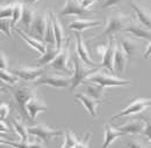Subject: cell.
I'll return each mask as SVG.
<instances>
[{"instance_id": "603a6c76", "label": "cell", "mask_w": 151, "mask_h": 148, "mask_svg": "<svg viewBox=\"0 0 151 148\" xmlns=\"http://www.w3.org/2000/svg\"><path fill=\"white\" fill-rule=\"evenodd\" d=\"M50 16L52 18V22H54V29H55V38H56V43H55V46L58 49H62L63 48V42L65 41V36H64V30H63V26L62 23L59 22V20L57 18V15L51 12L49 13Z\"/></svg>"}, {"instance_id": "b9f144b4", "label": "cell", "mask_w": 151, "mask_h": 148, "mask_svg": "<svg viewBox=\"0 0 151 148\" xmlns=\"http://www.w3.org/2000/svg\"><path fill=\"white\" fill-rule=\"evenodd\" d=\"M95 1H96V0H81L80 4H81V6H83L85 9L88 11V9L91 8V6H92L93 4H95Z\"/></svg>"}, {"instance_id": "e0dca14e", "label": "cell", "mask_w": 151, "mask_h": 148, "mask_svg": "<svg viewBox=\"0 0 151 148\" xmlns=\"http://www.w3.org/2000/svg\"><path fill=\"white\" fill-rule=\"evenodd\" d=\"M102 24L101 21L98 20H87V18H77L73 20L71 23H69V29L75 30V31H84L86 29H92V28H96L100 27Z\"/></svg>"}, {"instance_id": "44dd1931", "label": "cell", "mask_w": 151, "mask_h": 148, "mask_svg": "<svg viewBox=\"0 0 151 148\" xmlns=\"http://www.w3.org/2000/svg\"><path fill=\"white\" fill-rule=\"evenodd\" d=\"M119 130H121L122 132H124L126 134H139L143 133L144 129H145V120L143 122L142 119H136V120H132L120 127H117Z\"/></svg>"}, {"instance_id": "8fae6325", "label": "cell", "mask_w": 151, "mask_h": 148, "mask_svg": "<svg viewBox=\"0 0 151 148\" xmlns=\"http://www.w3.org/2000/svg\"><path fill=\"white\" fill-rule=\"evenodd\" d=\"M116 42L113 35L109 36V41H108V46H107V50L105 52V55L102 56V60H101V64H100V67H104V68H107L111 72H114L115 68H114V55H115V48H116Z\"/></svg>"}, {"instance_id": "60d3db41", "label": "cell", "mask_w": 151, "mask_h": 148, "mask_svg": "<svg viewBox=\"0 0 151 148\" xmlns=\"http://www.w3.org/2000/svg\"><path fill=\"white\" fill-rule=\"evenodd\" d=\"M107 46H108V44H99V45L96 46V49H95V52L102 57V56L105 55L106 50H107Z\"/></svg>"}, {"instance_id": "9c48e42d", "label": "cell", "mask_w": 151, "mask_h": 148, "mask_svg": "<svg viewBox=\"0 0 151 148\" xmlns=\"http://www.w3.org/2000/svg\"><path fill=\"white\" fill-rule=\"evenodd\" d=\"M12 72L15 74L17 76H19L20 79L27 80V81H35L38 79L42 74L44 73V68L41 67H28V66H21V67H15L12 70Z\"/></svg>"}, {"instance_id": "6da1fadb", "label": "cell", "mask_w": 151, "mask_h": 148, "mask_svg": "<svg viewBox=\"0 0 151 148\" xmlns=\"http://www.w3.org/2000/svg\"><path fill=\"white\" fill-rule=\"evenodd\" d=\"M73 61V75L71 76V85H70V92H73L76 88L81 86L83 83H86L88 76L92 73H94L95 70L86 68L85 63L81 60V58L76 52L72 57Z\"/></svg>"}, {"instance_id": "7c38bea8", "label": "cell", "mask_w": 151, "mask_h": 148, "mask_svg": "<svg viewBox=\"0 0 151 148\" xmlns=\"http://www.w3.org/2000/svg\"><path fill=\"white\" fill-rule=\"evenodd\" d=\"M75 36H76V52L78 53V56L81 58V60H83L86 65L92 66V67H96L98 65L91 59L90 53H88V50H87V48H86V45H85V43H84V39H83V37H81L80 31H76Z\"/></svg>"}, {"instance_id": "3957f363", "label": "cell", "mask_w": 151, "mask_h": 148, "mask_svg": "<svg viewBox=\"0 0 151 148\" xmlns=\"http://www.w3.org/2000/svg\"><path fill=\"white\" fill-rule=\"evenodd\" d=\"M86 82L96 83V85H99L104 88L123 87V86H129L130 85V81H128V80H122V79L112 76V75L105 73V72H98V71H95L94 73L91 74Z\"/></svg>"}, {"instance_id": "ee69618b", "label": "cell", "mask_w": 151, "mask_h": 148, "mask_svg": "<svg viewBox=\"0 0 151 148\" xmlns=\"http://www.w3.org/2000/svg\"><path fill=\"white\" fill-rule=\"evenodd\" d=\"M143 57H144V59H149L151 57V41H149V44H148V46H147V50H145Z\"/></svg>"}, {"instance_id": "ba28073f", "label": "cell", "mask_w": 151, "mask_h": 148, "mask_svg": "<svg viewBox=\"0 0 151 148\" xmlns=\"http://www.w3.org/2000/svg\"><path fill=\"white\" fill-rule=\"evenodd\" d=\"M71 57V52H70V48H69V42H66L65 46L62 48L60 52L58 53L56 58L51 61L50 66L57 70V71H64V72H69V68H68V63L70 60Z\"/></svg>"}, {"instance_id": "f1b7e54d", "label": "cell", "mask_w": 151, "mask_h": 148, "mask_svg": "<svg viewBox=\"0 0 151 148\" xmlns=\"http://www.w3.org/2000/svg\"><path fill=\"white\" fill-rule=\"evenodd\" d=\"M44 41L47 44H54L56 43V38H55V29H54V22L52 18L48 16V23H47V30H45V36H44Z\"/></svg>"}, {"instance_id": "8992f818", "label": "cell", "mask_w": 151, "mask_h": 148, "mask_svg": "<svg viewBox=\"0 0 151 148\" xmlns=\"http://www.w3.org/2000/svg\"><path fill=\"white\" fill-rule=\"evenodd\" d=\"M151 107V100L150 98H136L132 101L128 107H126L123 110H121L117 115H115L112 117V120L119 119L121 117H126V116H132L136 115L139 112H143L147 108Z\"/></svg>"}, {"instance_id": "1f68e13d", "label": "cell", "mask_w": 151, "mask_h": 148, "mask_svg": "<svg viewBox=\"0 0 151 148\" xmlns=\"http://www.w3.org/2000/svg\"><path fill=\"white\" fill-rule=\"evenodd\" d=\"M0 79L2 82L7 85H17L19 81V76H17L13 72H8L7 70H1L0 71Z\"/></svg>"}, {"instance_id": "d590c367", "label": "cell", "mask_w": 151, "mask_h": 148, "mask_svg": "<svg viewBox=\"0 0 151 148\" xmlns=\"http://www.w3.org/2000/svg\"><path fill=\"white\" fill-rule=\"evenodd\" d=\"M8 115H9V104L1 103V105H0V118L6 119Z\"/></svg>"}, {"instance_id": "ac0fdd59", "label": "cell", "mask_w": 151, "mask_h": 148, "mask_svg": "<svg viewBox=\"0 0 151 148\" xmlns=\"http://www.w3.org/2000/svg\"><path fill=\"white\" fill-rule=\"evenodd\" d=\"M14 31L19 35L32 49H34V50H36L40 55H44L45 53V51H47V45L45 44H43L42 42H40L37 38H35V37H32L29 36V35H27L24 31H22V30H19L18 28H14Z\"/></svg>"}, {"instance_id": "4fadbf2b", "label": "cell", "mask_w": 151, "mask_h": 148, "mask_svg": "<svg viewBox=\"0 0 151 148\" xmlns=\"http://www.w3.org/2000/svg\"><path fill=\"white\" fill-rule=\"evenodd\" d=\"M87 12H90V11L85 9V8L81 6V4H79L78 0H66L65 4H64V6H63V8H62L60 12H59V14H60L62 16L84 15V14H86Z\"/></svg>"}, {"instance_id": "2e32d148", "label": "cell", "mask_w": 151, "mask_h": 148, "mask_svg": "<svg viewBox=\"0 0 151 148\" xmlns=\"http://www.w3.org/2000/svg\"><path fill=\"white\" fill-rule=\"evenodd\" d=\"M75 98L77 101H79V103H81L84 105V108L88 111V113L93 117H96V109H98V105L100 104L99 101L94 100L93 97H91L90 95L85 94V92H78L75 95Z\"/></svg>"}, {"instance_id": "7402d4cb", "label": "cell", "mask_w": 151, "mask_h": 148, "mask_svg": "<svg viewBox=\"0 0 151 148\" xmlns=\"http://www.w3.org/2000/svg\"><path fill=\"white\" fill-rule=\"evenodd\" d=\"M126 133L122 132L121 130L119 129H115V127H112L111 125L106 124L105 125V141H104V145L102 147L104 148H107L109 147L114 141L119 138H121L122 135H124Z\"/></svg>"}, {"instance_id": "52a82bcc", "label": "cell", "mask_w": 151, "mask_h": 148, "mask_svg": "<svg viewBox=\"0 0 151 148\" xmlns=\"http://www.w3.org/2000/svg\"><path fill=\"white\" fill-rule=\"evenodd\" d=\"M28 131H29V134H30V135L38 138L42 142H48V141L51 140L54 137H58V135L64 134L63 131L50 129V127L47 126L45 124H37V125L30 126V127H28Z\"/></svg>"}, {"instance_id": "5bb4252c", "label": "cell", "mask_w": 151, "mask_h": 148, "mask_svg": "<svg viewBox=\"0 0 151 148\" xmlns=\"http://www.w3.org/2000/svg\"><path fill=\"white\" fill-rule=\"evenodd\" d=\"M26 108H27V112H28L29 118L33 119V120L36 119V117H37L38 113L44 112V111L48 110L47 104H45L43 101H41L36 95H34V96L28 101Z\"/></svg>"}, {"instance_id": "277c9868", "label": "cell", "mask_w": 151, "mask_h": 148, "mask_svg": "<svg viewBox=\"0 0 151 148\" xmlns=\"http://www.w3.org/2000/svg\"><path fill=\"white\" fill-rule=\"evenodd\" d=\"M128 23H130V18L129 16H126L121 13H114L108 18V22L106 24L105 30L101 34L96 35L95 38H99V37L102 36H111V35H113L117 31H121V30L124 29V27Z\"/></svg>"}, {"instance_id": "9a60e30c", "label": "cell", "mask_w": 151, "mask_h": 148, "mask_svg": "<svg viewBox=\"0 0 151 148\" xmlns=\"http://www.w3.org/2000/svg\"><path fill=\"white\" fill-rule=\"evenodd\" d=\"M123 31L126 33H130L132 35H134L137 38H141V39H147V41H151V29H149L148 27L143 26L142 23L138 24V23H128Z\"/></svg>"}, {"instance_id": "f35d334b", "label": "cell", "mask_w": 151, "mask_h": 148, "mask_svg": "<svg viewBox=\"0 0 151 148\" xmlns=\"http://www.w3.org/2000/svg\"><path fill=\"white\" fill-rule=\"evenodd\" d=\"M0 66H1V70H7L8 67V59H7V56L4 53V51L0 52Z\"/></svg>"}, {"instance_id": "484cf974", "label": "cell", "mask_w": 151, "mask_h": 148, "mask_svg": "<svg viewBox=\"0 0 151 148\" xmlns=\"http://www.w3.org/2000/svg\"><path fill=\"white\" fill-rule=\"evenodd\" d=\"M119 43L121 44L122 49L124 50V52L127 53L128 58H130L132 56L137 52V49H138V44L135 43L134 41L129 39V38H121L119 41Z\"/></svg>"}, {"instance_id": "4dcf8cb0", "label": "cell", "mask_w": 151, "mask_h": 148, "mask_svg": "<svg viewBox=\"0 0 151 148\" xmlns=\"http://www.w3.org/2000/svg\"><path fill=\"white\" fill-rule=\"evenodd\" d=\"M64 135H65V140H64V144L62 145L63 148H72V147H78V142H79V139L76 137L75 134L68 130L64 132Z\"/></svg>"}, {"instance_id": "d6a6232c", "label": "cell", "mask_w": 151, "mask_h": 148, "mask_svg": "<svg viewBox=\"0 0 151 148\" xmlns=\"http://www.w3.org/2000/svg\"><path fill=\"white\" fill-rule=\"evenodd\" d=\"M22 12H23V2H15L14 4V11H13V16H12V21L11 24L14 28V26L18 24L21 18H22Z\"/></svg>"}, {"instance_id": "7dc6e473", "label": "cell", "mask_w": 151, "mask_h": 148, "mask_svg": "<svg viewBox=\"0 0 151 148\" xmlns=\"http://www.w3.org/2000/svg\"><path fill=\"white\" fill-rule=\"evenodd\" d=\"M78 1H79V2H81V0H78Z\"/></svg>"}, {"instance_id": "7bdbcfd3", "label": "cell", "mask_w": 151, "mask_h": 148, "mask_svg": "<svg viewBox=\"0 0 151 148\" xmlns=\"http://www.w3.org/2000/svg\"><path fill=\"white\" fill-rule=\"evenodd\" d=\"M126 146H127V147H132V148L134 147H143V145L139 144V142H137L136 140H135V141H134V140H129V142H128Z\"/></svg>"}, {"instance_id": "30bf717a", "label": "cell", "mask_w": 151, "mask_h": 148, "mask_svg": "<svg viewBox=\"0 0 151 148\" xmlns=\"http://www.w3.org/2000/svg\"><path fill=\"white\" fill-rule=\"evenodd\" d=\"M48 16L49 13L44 14H35L34 21L30 27V31L34 34L35 38H43L45 36V30H47V23H48Z\"/></svg>"}, {"instance_id": "5b68a950", "label": "cell", "mask_w": 151, "mask_h": 148, "mask_svg": "<svg viewBox=\"0 0 151 148\" xmlns=\"http://www.w3.org/2000/svg\"><path fill=\"white\" fill-rule=\"evenodd\" d=\"M71 85V78L58 75V74H48L41 75L38 79L34 81V86H50L54 88H66Z\"/></svg>"}, {"instance_id": "f546056e", "label": "cell", "mask_w": 151, "mask_h": 148, "mask_svg": "<svg viewBox=\"0 0 151 148\" xmlns=\"http://www.w3.org/2000/svg\"><path fill=\"white\" fill-rule=\"evenodd\" d=\"M36 140H30V141H21L19 140V142H13V141H11V140H4L2 138H1V145L2 144H5V145H8V146H11V147H19V148H22V147H42V144H36L35 142Z\"/></svg>"}, {"instance_id": "cb8c5ba5", "label": "cell", "mask_w": 151, "mask_h": 148, "mask_svg": "<svg viewBox=\"0 0 151 148\" xmlns=\"http://www.w3.org/2000/svg\"><path fill=\"white\" fill-rule=\"evenodd\" d=\"M62 49H58L56 46H54V44H48L47 45V51L44 55H42L41 59L38 60V66H43V65H48L51 64V61L56 58L58 53L60 52Z\"/></svg>"}, {"instance_id": "f6af8a7d", "label": "cell", "mask_w": 151, "mask_h": 148, "mask_svg": "<svg viewBox=\"0 0 151 148\" xmlns=\"http://www.w3.org/2000/svg\"><path fill=\"white\" fill-rule=\"evenodd\" d=\"M0 126H1V133H8L9 132V129H8V126H7V124H6V122H4V119H1V122H0Z\"/></svg>"}, {"instance_id": "e575fe53", "label": "cell", "mask_w": 151, "mask_h": 148, "mask_svg": "<svg viewBox=\"0 0 151 148\" xmlns=\"http://www.w3.org/2000/svg\"><path fill=\"white\" fill-rule=\"evenodd\" d=\"M11 26L8 22V18H1L0 22V30L2 34H5L7 38H11Z\"/></svg>"}, {"instance_id": "74e56055", "label": "cell", "mask_w": 151, "mask_h": 148, "mask_svg": "<svg viewBox=\"0 0 151 148\" xmlns=\"http://www.w3.org/2000/svg\"><path fill=\"white\" fill-rule=\"evenodd\" d=\"M121 2H122V0H105L102 4V7L104 8H111V7L119 6Z\"/></svg>"}, {"instance_id": "83f0119b", "label": "cell", "mask_w": 151, "mask_h": 148, "mask_svg": "<svg viewBox=\"0 0 151 148\" xmlns=\"http://www.w3.org/2000/svg\"><path fill=\"white\" fill-rule=\"evenodd\" d=\"M35 18V13L34 11L28 7V6H23V12H22V18H21V22L22 24L26 27V29H30L32 23Z\"/></svg>"}, {"instance_id": "8d00e7d4", "label": "cell", "mask_w": 151, "mask_h": 148, "mask_svg": "<svg viewBox=\"0 0 151 148\" xmlns=\"http://www.w3.org/2000/svg\"><path fill=\"white\" fill-rule=\"evenodd\" d=\"M145 129H144V135L148 138V140L151 141V118H145Z\"/></svg>"}, {"instance_id": "d6986e66", "label": "cell", "mask_w": 151, "mask_h": 148, "mask_svg": "<svg viewBox=\"0 0 151 148\" xmlns=\"http://www.w3.org/2000/svg\"><path fill=\"white\" fill-rule=\"evenodd\" d=\"M127 59L128 56L124 52V50L122 49L121 44L119 42H116V48H115V55H114V68L117 72L123 73L126 70V65H127Z\"/></svg>"}, {"instance_id": "836d02e7", "label": "cell", "mask_w": 151, "mask_h": 148, "mask_svg": "<svg viewBox=\"0 0 151 148\" xmlns=\"http://www.w3.org/2000/svg\"><path fill=\"white\" fill-rule=\"evenodd\" d=\"M13 11H14V4L7 5V6H1V8H0V16H1V18H12Z\"/></svg>"}, {"instance_id": "4316f807", "label": "cell", "mask_w": 151, "mask_h": 148, "mask_svg": "<svg viewBox=\"0 0 151 148\" xmlns=\"http://www.w3.org/2000/svg\"><path fill=\"white\" fill-rule=\"evenodd\" d=\"M86 92L87 95H90L91 97H93L94 100L101 102L104 100V87L96 85V83H92V85H88L86 87Z\"/></svg>"}, {"instance_id": "7a4b0ae2", "label": "cell", "mask_w": 151, "mask_h": 148, "mask_svg": "<svg viewBox=\"0 0 151 148\" xmlns=\"http://www.w3.org/2000/svg\"><path fill=\"white\" fill-rule=\"evenodd\" d=\"M6 89L11 92L17 102V105H18V109L20 110V112L22 115H28L27 112V103L28 101L34 96L36 95L35 92L27 87V86H17V85H5Z\"/></svg>"}, {"instance_id": "ffe728a7", "label": "cell", "mask_w": 151, "mask_h": 148, "mask_svg": "<svg viewBox=\"0 0 151 148\" xmlns=\"http://www.w3.org/2000/svg\"><path fill=\"white\" fill-rule=\"evenodd\" d=\"M130 6L132 7L134 12L136 13L137 18L139 20V23H142L143 26L148 27L151 29V12L148 11L145 7L141 6L139 4H136L134 1H130Z\"/></svg>"}, {"instance_id": "ab89813d", "label": "cell", "mask_w": 151, "mask_h": 148, "mask_svg": "<svg viewBox=\"0 0 151 148\" xmlns=\"http://www.w3.org/2000/svg\"><path fill=\"white\" fill-rule=\"evenodd\" d=\"M91 138V133H87L85 135L84 139H79V142H78V147L83 148V147H88V140Z\"/></svg>"}, {"instance_id": "bcb514c9", "label": "cell", "mask_w": 151, "mask_h": 148, "mask_svg": "<svg viewBox=\"0 0 151 148\" xmlns=\"http://www.w3.org/2000/svg\"><path fill=\"white\" fill-rule=\"evenodd\" d=\"M40 0H23V2L24 4H28V5H33V4H35V2H37Z\"/></svg>"}, {"instance_id": "d4e9b609", "label": "cell", "mask_w": 151, "mask_h": 148, "mask_svg": "<svg viewBox=\"0 0 151 148\" xmlns=\"http://www.w3.org/2000/svg\"><path fill=\"white\" fill-rule=\"evenodd\" d=\"M12 125L14 130L17 131V133L19 134L20 140L21 141H30L29 140V131H28V127H26V125L23 124V122L20 119V118H13L12 119Z\"/></svg>"}]
</instances>
